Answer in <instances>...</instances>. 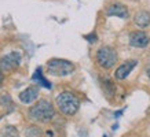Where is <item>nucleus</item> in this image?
<instances>
[{"label": "nucleus", "mask_w": 150, "mask_h": 137, "mask_svg": "<svg viewBox=\"0 0 150 137\" xmlns=\"http://www.w3.org/2000/svg\"><path fill=\"white\" fill-rule=\"evenodd\" d=\"M54 114V107L48 100H39L29 110V117L37 122H48L52 119Z\"/></svg>", "instance_id": "obj_1"}, {"label": "nucleus", "mask_w": 150, "mask_h": 137, "mask_svg": "<svg viewBox=\"0 0 150 137\" xmlns=\"http://www.w3.org/2000/svg\"><path fill=\"white\" fill-rule=\"evenodd\" d=\"M57 106L65 115H74L80 107V101L72 92H62L57 96Z\"/></svg>", "instance_id": "obj_2"}, {"label": "nucleus", "mask_w": 150, "mask_h": 137, "mask_svg": "<svg viewBox=\"0 0 150 137\" xmlns=\"http://www.w3.org/2000/svg\"><path fill=\"white\" fill-rule=\"evenodd\" d=\"M47 68L48 73L52 75H58V77H65L69 75L74 71V66L72 62L65 59H51L47 63Z\"/></svg>", "instance_id": "obj_3"}, {"label": "nucleus", "mask_w": 150, "mask_h": 137, "mask_svg": "<svg viewBox=\"0 0 150 137\" xmlns=\"http://www.w3.org/2000/svg\"><path fill=\"white\" fill-rule=\"evenodd\" d=\"M96 62L100 67L110 68L117 62V54L112 47H100L96 52Z\"/></svg>", "instance_id": "obj_4"}, {"label": "nucleus", "mask_w": 150, "mask_h": 137, "mask_svg": "<svg viewBox=\"0 0 150 137\" xmlns=\"http://www.w3.org/2000/svg\"><path fill=\"white\" fill-rule=\"evenodd\" d=\"M21 63V54L14 51L0 58V71H11L17 68Z\"/></svg>", "instance_id": "obj_5"}, {"label": "nucleus", "mask_w": 150, "mask_h": 137, "mask_svg": "<svg viewBox=\"0 0 150 137\" xmlns=\"http://www.w3.org/2000/svg\"><path fill=\"white\" fill-rule=\"evenodd\" d=\"M149 36L145 32H134L129 36V43L132 47H137V48H143L149 44Z\"/></svg>", "instance_id": "obj_6"}, {"label": "nucleus", "mask_w": 150, "mask_h": 137, "mask_svg": "<svg viewBox=\"0 0 150 137\" xmlns=\"http://www.w3.org/2000/svg\"><path fill=\"white\" fill-rule=\"evenodd\" d=\"M135 66H137V60H128V62L123 63L116 70L114 75H116L117 80H124V78H127L129 75V73L132 71V68L135 67Z\"/></svg>", "instance_id": "obj_7"}, {"label": "nucleus", "mask_w": 150, "mask_h": 137, "mask_svg": "<svg viewBox=\"0 0 150 137\" xmlns=\"http://www.w3.org/2000/svg\"><path fill=\"white\" fill-rule=\"evenodd\" d=\"M108 15H114V17H120V18H128V11L127 7L121 3H113L110 4L106 10Z\"/></svg>", "instance_id": "obj_8"}, {"label": "nucleus", "mask_w": 150, "mask_h": 137, "mask_svg": "<svg viewBox=\"0 0 150 137\" xmlns=\"http://www.w3.org/2000/svg\"><path fill=\"white\" fill-rule=\"evenodd\" d=\"M37 95H39L37 88L30 87L19 93V100L22 101V103H25V104H30L32 101H35L37 99Z\"/></svg>", "instance_id": "obj_9"}, {"label": "nucleus", "mask_w": 150, "mask_h": 137, "mask_svg": "<svg viewBox=\"0 0 150 137\" xmlns=\"http://www.w3.org/2000/svg\"><path fill=\"white\" fill-rule=\"evenodd\" d=\"M135 23L141 27H146L150 25V14L146 11H141L135 15Z\"/></svg>", "instance_id": "obj_10"}, {"label": "nucleus", "mask_w": 150, "mask_h": 137, "mask_svg": "<svg viewBox=\"0 0 150 137\" xmlns=\"http://www.w3.org/2000/svg\"><path fill=\"white\" fill-rule=\"evenodd\" d=\"M33 80L36 82H39V85H43V87H46L50 89L51 88V84L48 81H47L46 78L43 77V74H41V68H37L36 73H35V75H33Z\"/></svg>", "instance_id": "obj_11"}, {"label": "nucleus", "mask_w": 150, "mask_h": 137, "mask_svg": "<svg viewBox=\"0 0 150 137\" xmlns=\"http://www.w3.org/2000/svg\"><path fill=\"white\" fill-rule=\"evenodd\" d=\"M0 137H18V132L13 126H7L0 132Z\"/></svg>", "instance_id": "obj_12"}, {"label": "nucleus", "mask_w": 150, "mask_h": 137, "mask_svg": "<svg viewBox=\"0 0 150 137\" xmlns=\"http://www.w3.org/2000/svg\"><path fill=\"white\" fill-rule=\"evenodd\" d=\"M41 136V133L40 130H39V128H29L28 129V132H26V137H40Z\"/></svg>", "instance_id": "obj_13"}, {"label": "nucleus", "mask_w": 150, "mask_h": 137, "mask_svg": "<svg viewBox=\"0 0 150 137\" xmlns=\"http://www.w3.org/2000/svg\"><path fill=\"white\" fill-rule=\"evenodd\" d=\"M146 74H147V77H149V80H150V64L147 66V68H146Z\"/></svg>", "instance_id": "obj_14"}, {"label": "nucleus", "mask_w": 150, "mask_h": 137, "mask_svg": "<svg viewBox=\"0 0 150 137\" xmlns=\"http://www.w3.org/2000/svg\"><path fill=\"white\" fill-rule=\"evenodd\" d=\"M3 84V74H1V71H0V85Z\"/></svg>", "instance_id": "obj_15"}]
</instances>
